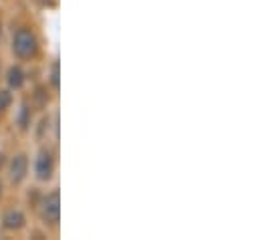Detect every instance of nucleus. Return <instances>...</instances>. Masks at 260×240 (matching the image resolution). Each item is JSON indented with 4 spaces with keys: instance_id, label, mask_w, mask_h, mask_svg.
Masks as SVG:
<instances>
[{
    "instance_id": "obj_11",
    "label": "nucleus",
    "mask_w": 260,
    "mask_h": 240,
    "mask_svg": "<svg viewBox=\"0 0 260 240\" xmlns=\"http://www.w3.org/2000/svg\"><path fill=\"white\" fill-rule=\"evenodd\" d=\"M0 190H2V184H0Z\"/></svg>"
},
{
    "instance_id": "obj_7",
    "label": "nucleus",
    "mask_w": 260,
    "mask_h": 240,
    "mask_svg": "<svg viewBox=\"0 0 260 240\" xmlns=\"http://www.w3.org/2000/svg\"><path fill=\"white\" fill-rule=\"evenodd\" d=\"M18 125L22 127V129H26L28 127V123H30V109H28V105L26 103H22V107H20V111H18Z\"/></svg>"
},
{
    "instance_id": "obj_10",
    "label": "nucleus",
    "mask_w": 260,
    "mask_h": 240,
    "mask_svg": "<svg viewBox=\"0 0 260 240\" xmlns=\"http://www.w3.org/2000/svg\"><path fill=\"white\" fill-rule=\"evenodd\" d=\"M37 2H47V0H37Z\"/></svg>"
},
{
    "instance_id": "obj_2",
    "label": "nucleus",
    "mask_w": 260,
    "mask_h": 240,
    "mask_svg": "<svg viewBox=\"0 0 260 240\" xmlns=\"http://www.w3.org/2000/svg\"><path fill=\"white\" fill-rule=\"evenodd\" d=\"M43 220L51 226H57L59 220H61V196H59V190L51 192L49 196H45L43 200Z\"/></svg>"
},
{
    "instance_id": "obj_3",
    "label": "nucleus",
    "mask_w": 260,
    "mask_h": 240,
    "mask_svg": "<svg viewBox=\"0 0 260 240\" xmlns=\"http://www.w3.org/2000/svg\"><path fill=\"white\" fill-rule=\"evenodd\" d=\"M53 170H55L53 154H51L49 149H41V154H39V158H37V164H35V174H37V178L43 182L51 180Z\"/></svg>"
},
{
    "instance_id": "obj_6",
    "label": "nucleus",
    "mask_w": 260,
    "mask_h": 240,
    "mask_svg": "<svg viewBox=\"0 0 260 240\" xmlns=\"http://www.w3.org/2000/svg\"><path fill=\"white\" fill-rule=\"evenodd\" d=\"M8 85L12 89H20L24 85V73L20 67H10L8 69Z\"/></svg>"
},
{
    "instance_id": "obj_8",
    "label": "nucleus",
    "mask_w": 260,
    "mask_h": 240,
    "mask_svg": "<svg viewBox=\"0 0 260 240\" xmlns=\"http://www.w3.org/2000/svg\"><path fill=\"white\" fill-rule=\"evenodd\" d=\"M10 103H12V95L2 89V91H0V113L6 111V109L10 107Z\"/></svg>"
},
{
    "instance_id": "obj_4",
    "label": "nucleus",
    "mask_w": 260,
    "mask_h": 240,
    "mask_svg": "<svg viewBox=\"0 0 260 240\" xmlns=\"http://www.w3.org/2000/svg\"><path fill=\"white\" fill-rule=\"evenodd\" d=\"M26 172H28V160L24 154H18L10 160V166H8V178L12 184H20V182L26 178Z\"/></svg>"
},
{
    "instance_id": "obj_1",
    "label": "nucleus",
    "mask_w": 260,
    "mask_h": 240,
    "mask_svg": "<svg viewBox=\"0 0 260 240\" xmlns=\"http://www.w3.org/2000/svg\"><path fill=\"white\" fill-rule=\"evenodd\" d=\"M39 51V41L30 28H18L12 37V53L18 59H30Z\"/></svg>"
},
{
    "instance_id": "obj_9",
    "label": "nucleus",
    "mask_w": 260,
    "mask_h": 240,
    "mask_svg": "<svg viewBox=\"0 0 260 240\" xmlns=\"http://www.w3.org/2000/svg\"><path fill=\"white\" fill-rule=\"evenodd\" d=\"M51 83L55 89H59V63H53V69H51Z\"/></svg>"
},
{
    "instance_id": "obj_5",
    "label": "nucleus",
    "mask_w": 260,
    "mask_h": 240,
    "mask_svg": "<svg viewBox=\"0 0 260 240\" xmlns=\"http://www.w3.org/2000/svg\"><path fill=\"white\" fill-rule=\"evenodd\" d=\"M2 226L6 230H20L24 226V214L20 210H8L2 218Z\"/></svg>"
}]
</instances>
